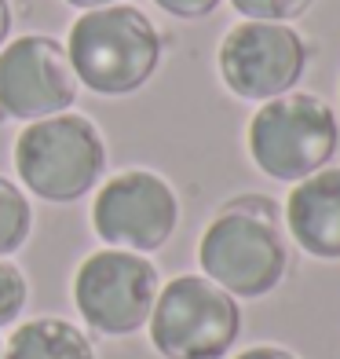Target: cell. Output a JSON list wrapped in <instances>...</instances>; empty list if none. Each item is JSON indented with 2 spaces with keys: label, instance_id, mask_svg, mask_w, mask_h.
Here are the masks:
<instances>
[{
  "label": "cell",
  "instance_id": "cell-1",
  "mask_svg": "<svg viewBox=\"0 0 340 359\" xmlns=\"http://www.w3.org/2000/svg\"><path fill=\"white\" fill-rule=\"evenodd\" d=\"M198 264L231 297H267L289 271L278 213L264 198H238L213 217L198 242Z\"/></svg>",
  "mask_w": 340,
  "mask_h": 359
},
{
  "label": "cell",
  "instance_id": "cell-2",
  "mask_svg": "<svg viewBox=\"0 0 340 359\" xmlns=\"http://www.w3.org/2000/svg\"><path fill=\"white\" fill-rule=\"evenodd\" d=\"M157 26L132 4L92 8L70 26L66 55L77 85L95 95H132L161 67Z\"/></svg>",
  "mask_w": 340,
  "mask_h": 359
},
{
  "label": "cell",
  "instance_id": "cell-3",
  "mask_svg": "<svg viewBox=\"0 0 340 359\" xmlns=\"http://www.w3.org/2000/svg\"><path fill=\"white\" fill-rule=\"evenodd\" d=\"M340 143L337 114L311 92H285L260 103L249 121V154L278 184H300L326 169Z\"/></svg>",
  "mask_w": 340,
  "mask_h": 359
},
{
  "label": "cell",
  "instance_id": "cell-4",
  "mask_svg": "<svg viewBox=\"0 0 340 359\" xmlns=\"http://www.w3.org/2000/svg\"><path fill=\"white\" fill-rule=\"evenodd\" d=\"M19 180L44 202H77L99 184L106 143L85 114H52L29 121L15 140Z\"/></svg>",
  "mask_w": 340,
  "mask_h": 359
},
{
  "label": "cell",
  "instance_id": "cell-5",
  "mask_svg": "<svg viewBox=\"0 0 340 359\" xmlns=\"http://www.w3.org/2000/svg\"><path fill=\"white\" fill-rule=\"evenodd\" d=\"M147 326L165 359H223L241 334V308L205 275H176L157 290Z\"/></svg>",
  "mask_w": 340,
  "mask_h": 359
},
{
  "label": "cell",
  "instance_id": "cell-6",
  "mask_svg": "<svg viewBox=\"0 0 340 359\" xmlns=\"http://www.w3.org/2000/svg\"><path fill=\"white\" fill-rule=\"evenodd\" d=\"M157 268L132 250H99L73 275V304L88 330L125 337L147 326L157 301Z\"/></svg>",
  "mask_w": 340,
  "mask_h": 359
},
{
  "label": "cell",
  "instance_id": "cell-7",
  "mask_svg": "<svg viewBox=\"0 0 340 359\" xmlns=\"http://www.w3.org/2000/svg\"><path fill=\"white\" fill-rule=\"evenodd\" d=\"M220 77L238 100L267 103L293 92L307 70V44L289 22H238L220 44Z\"/></svg>",
  "mask_w": 340,
  "mask_h": 359
},
{
  "label": "cell",
  "instance_id": "cell-8",
  "mask_svg": "<svg viewBox=\"0 0 340 359\" xmlns=\"http://www.w3.org/2000/svg\"><path fill=\"white\" fill-rule=\"evenodd\" d=\"M180 224V198L169 180L147 169L110 176L92 202V227L110 250L154 253Z\"/></svg>",
  "mask_w": 340,
  "mask_h": 359
},
{
  "label": "cell",
  "instance_id": "cell-9",
  "mask_svg": "<svg viewBox=\"0 0 340 359\" xmlns=\"http://www.w3.org/2000/svg\"><path fill=\"white\" fill-rule=\"evenodd\" d=\"M77 100V74L66 44L26 34L0 48V110L19 121L66 114Z\"/></svg>",
  "mask_w": 340,
  "mask_h": 359
},
{
  "label": "cell",
  "instance_id": "cell-10",
  "mask_svg": "<svg viewBox=\"0 0 340 359\" xmlns=\"http://www.w3.org/2000/svg\"><path fill=\"white\" fill-rule=\"evenodd\" d=\"M285 224L293 242L318 260H340V169H318L289 191Z\"/></svg>",
  "mask_w": 340,
  "mask_h": 359
},
{
  "label": "cell",
  "instance_id": "cell-11",
  "mask_svg": "<svg viewBox=\"0 0 340 359\" xmlns=\"http://www.w3.org/2000/svg\"><path fill=\"white\" fill-rule=\"evenodd\" d=\"M4 359H95L88 334L66 319H29L11 334Z\"/></svg>",
  "mask_w": 340,
  "mask_h": 359
},
{
  "label": "cell",
  "instance_id": "cell-12",
  "mask_svg": "<svg viewBox=\"0 0 340 359\" xmlns=\"http://www.w3.org/2000/svg\"><path fill=\"white\" fill-rule=\"evenodd\" d=\"M29 227H34L29 198L11 180L0 176V257H11L15 250H22L29 238Z\"/></svg>",
  "mask_w": 340,
  "mask_h": 359
},
{
  "label": "cell",
  "instance_id": "cell-13",
  "mask_svg": "<svg viewBox=\"0 0 340 359\" xmlns=\"http://www.w3.org/2000/svg\"><path fill=\"white\" fill-rule=\"evenodd\" d=\"M238 15L253 22H293L315 4V0H231Z\"/></svg>",
  "mask_w": 340,
  "mask_h": 359
},
{
  "label": "cell",
  "instance_id": "cell-14",
  "mask_svg": "<svg viewBox=\"0 0 340 359\" xmlns=\"http://www.w3.org/2000/svg\"><path fill=\"white\" fill-rule=\"evenodd\" d=\"M29 297V286H26V275L11 264V260L0 257V326H11L15 319L22 316Z\"/></svg>",
  "mask_w": 340,
  "mask_h": 359
},
{
  "label": "cell",
  "instance_id": "cell-15",
  "mask_svg": "<svg viewBox=\"0 0 340 359\" xmlns=\"http://www.w3.org/2000/svg\"><path fill=\"white\" fill-rule=\"evenodd\" d=\"M161 11L176 15V19H205V15H213L223 0H154Z\"/></svg>",
  "mask_w": 340,
  "mask_h": 359
},
{
  "label": "cell",
  "instance_id": "cell-16",
  "mask_svg": "<svg viewBox=\"0 0 340 359\" xmlns=\"http://www.w3.org/2000/svg\"><path fill=\"white\" fill-rule=\"evenodd\" d=\"M234 359H300V355H293L289 348H278V345H256V348L238 352Z\"/></svg>",
  "mask_w": 340,
  "mask_h": 359
},
{
  "label": "cell",
  "instance_id": "cell-17",
  "mask_svg": "<svg viewBox=\"0 0 340 359\" xmlns=\"http://www.w3.org/2000/svg\"><path fill=\"white\" fill-rule=\"evenodd\" d=\"M8 34H11V4H8V0H0V48H4Z\"/></svg>",
  "mask_w": 340,
  "mask_h": 359
},
{
  "label": "cell",
  "instance_id": "cell-18",
  "mask_svg": "<svg viewBox=\"0 0 340 359\" xmlns=\"http://www.w3.org/2000/svg\"><path fill=\"white\" fill-rule=\"evenodd\" d=\"M66 4H73V8H85V11H92V8H106V4H121V0H66Z\"/></svg>",
  "mask_w": 340,
  "mask_h": 359
},
{
  "label": "cell",
  "instance_id": "cell-19",
  "mask_svg": "<svg viewBox=\"0 0 340 359\" xmlns=\"http://www.w3.org/2000/svg\"><path fill=\"white\" fill-rule=\"evenodd\" d=\"M0 359H4V348H0Z\"/></svg>",
  "mask_w": 340,
  "mask_h": 359
}]
</instances>
